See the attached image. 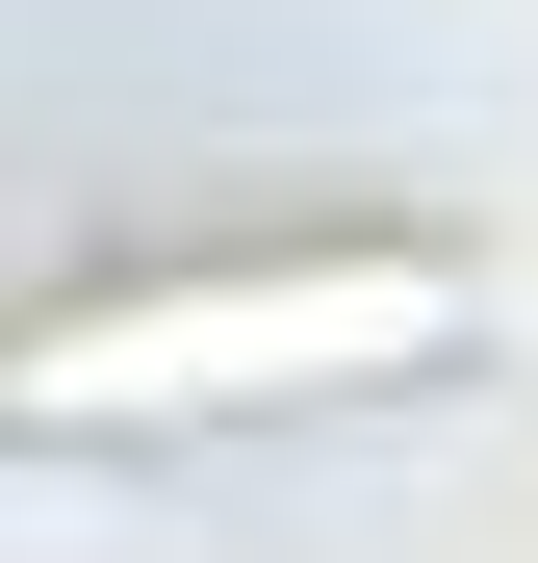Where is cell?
<instances>
[{
    "instance_id": "1",
    "label": "cell",
    "mask_w": 538,
    "mask_h": 563,
    "mask_svg": "<svg viewBox=\"0 0 538 563\" xmlns=\"http://www.w3.org/2000/svg\"><path fill=\"white\" fill-rule=\"evenodd\" d=\"M462 333V256H256V282H179V308H77L26 358L52 435H129V410H231V385H359V358H436Z\"/></svg>"
}]
</instances>
